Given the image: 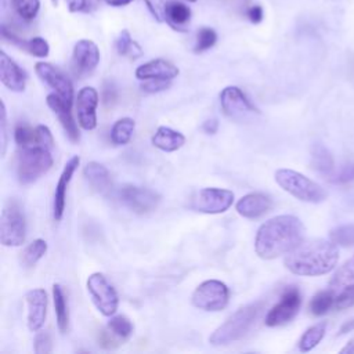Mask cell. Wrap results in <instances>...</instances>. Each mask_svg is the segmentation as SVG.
<instances>
[{
  "instance_id": "1",
  "label": "cell",
  "mask_w": 354,
  "mask_h": 354,
  "mask_svg": "<svg viewBox=\"0 0 354 354\" xmlns=\"http://www.w3.org/2000/svg\"><path fill=\"white\" fill-rule=\"evenodd\" d=\"M304 225L292 214L275 216L260 225L254 239V250L259 257L272 260L288 254L303 242Z\"/></svg>"
},
{
  "instance_id": "2",
  "label": "cell",
  "mask_w": 354,
  "mask_h": 354,
  "mask_svg": "<svg viewBox=\"0 0 354 354\" xmlns=\"http://www.w3.org/2000/svg\"><path fill=\"white\" fill-rule=\"evenodd\" d=\"M339 250L333 241L310 239L303 241L285 257L286 268L304 277L324 275L332 271L337 263Z\"/></svg>"
},
{
  "instance_id": "3",
  "label": "cell",
  "mask_w": 354,
  "mask_h": 354,
  "mask_svg": "<svg viewBox=\"0 0 354 354\" xmlns=\"http://www.w3.org/2000/svg\"><path fill=\"white\" fill-rule=\"evenodd\" d=\"M261 310H263L261 301L250 303L248 306L238 308L210 335L209 337L210 344L225 346L246 336L248 332L254 325L256 319L259 318Z\"/></svg>"
},
{
  "instance_id": "4",
  "label": "cell",
  "mask_w": 354,
  "mask_h": 354,
  "mask_svg": "<svg viewBox=\"0 0 354 354\" xmlns=\"http://www.w3.org/2000/svg\"><path fill=\"white\" fill-rule=\"evenodd\" d=\"M275 181L283 191L301 202L319 203L326 198V192L319 184L292 169H278Z\"/></svg>"
},
{
  "instance_id": "5",
  "label": "cell",
  "mask_w": 354,
  "mask_h": 354,
  "mask_svg": "<svg viewBox=\"0 0 354 354\" xmlns=\"http://www.w3.org/2000/svg\"><path fill=\"white\" fill-rule=\"evenodd\" d=\"M51 149L46 147H19L17 177L21 184L35 183L53 166Z\"/></svg>"
},
{
  "instance_id": "6",
  "label": "cell",
  "mask_w": 354,
  "mask_h": 354,
  "mask_svg": "<svg viewBox=\"0 0 354 354\" xmlns=\"http://www.w3.org/2000/svg\"><path fill=\"white\" fill-rule=\"evenodd\" d=\"M26 236V221L21 206L15 201H10L0 218V241L4 246H19Z\"/></svg>"
},
{
  "instance_id": "7",
  "label": "cell",
  "mask_w": 354,
  "mask_h": 354,
  "mask_svg": "<svg viewBox=\"0 0 354 354\" xmlns=\"http://www.w3.org/2000/svg\"><path fill=\"white\" fill-rule=\"evenodd\" d=\"M230 289L218 279H207L196 286L192 293V304L203 311H220L228 304Z\"/></svg>"
},
{
  "instance_id": "8",
  "label": "cell",
  "mask_w": 354,
  "mask_h": 354,
  "mask_svg": "<svg viewBox=\"0 0 354 354\" xmlns=\"http://www.w3.org/2000/svg\"><path fill=\"white\" fill-rule=\"evenodd\" d=\"M234 202V192L225 188L207 187L199 189L189 201V207L199 213L218 214L231 207Z\"/></svg>"
},
{
  "instance_id": "9",
  "label": "cell",
  "mask_w": 354,
  "mask_h": 354,
  "mask_svg": "<svg viewBox=\"0 0 354 354\" xmlns=\"http://www.w3.org/2000/svg\"><path fill=\"white\" fill-rule=\"evenodd\" d=\"M87 290L94 306L102 315L111 317L116 313L119 306V297L115 288L108 282L104 274H91L87 278Z\"/></svg>"
},
{
  "instance_id": "10",
  "label": "cell",
  "mask_w": 354,
  "mask_h": 354,
  "mask_svg": "<svg viewBox=\"0 0 354 354\" xmlns=\"http://www.w3.org/2000/svg\"><path fill=\"white\" fill-rule=\"evenodd\" d=\"M118 196L120 202L137 214H147L155 210L160 202V195L151 188L126 184L119 188Z\"/></svg>"
},
{
  "instance_id": "11",
  "label": "cell",
  "mask_w": 354,
  "mask_h": 354,
  "mask_svg": "<svg viewBox=\"0 0 354 354\" xmlns=\"http://www.w3.org/2000/svg\"><path fill=\"white\" fill-rule=\"evenodd\" d=\"M301 306V295L296 286H286L279 297L266 315L267 326H279L290 322L299 313Z\"/></svg>"
},
{
  "instance_id": "12",
  "label": "cell",
  "mask_w": 354,
  "mask_h": 354,
  "mask_svg": "<svg viewBox=\"0 0 354 354\" xmlns=\"http://www.w3.org/2000/svg\"><path fill=\"white\" fill-rule=\"evenodd\" d=\"M220 104L224 113L236 122H243L259 113L245 93L236 86H228L220 93Z\"/></svg>"
},
{
  "instance_id": "13",
  "label": "cell",
  "mask_w": 354,
  "mask_h": 354,
  "mask_svg": "<svg viewBox=\"0 0 354 354\" xmlns=\"http://www.w3.org/2000/svg\"><path fill=\"white\" fill-rule=\"evenodd\" d=\"M100 62V48L88 39L79 40L72 53V71L77 77L88 76Z\"/></svg>"
},
{
  "instance_id": "14",
  "label": "cell",
  "mask_w": 354,
  "mask_h": 354,
  "mask_svg": "<svg viewBox=\"0 0 354 354\" xmlns=\"http://www.w3.org/2000/svg\"><path fill=\"white\" fill-rule=\"evenodd\" d=\"M35 71H36V75L48 87H51L68 104H72V100H73L72 82L58 68H55L48 62H37L35 65Z\"/></svg>"
},
{
  "instance_id": "15",
  "label": "cell",
  "mask_w": 354,
  "mask_h": 354,
  "mask_svg": "<svg viewBox=\"0 0 354 354\" xmlns=\"http://www.w3.org/2000/svg\"><path fill=\"white\" fill-rule=\"evenodd\" d=\"M97 105L98 93L94 87H83L76 97L77 122L84 130H94L97 126Z\"/></svg>"
},
{
  "instance_id": "16",
  "label": "cell",
  "mask_w": 354,
  "mask_h": 354,
  "mask_svg": "<svg viewBox=\"0 0 354 354\" xmlns=\"http://www.w3.org/2000/svg\"><path fill=\"white\" fill-rule=\"evenodd\" d=\"M18 147H46L51 149L54 147V138L47 126L39 124L30 127L28 124H19L14 133Z\"/></svg>"
},
{
  "instance_id": "17",
  "label": "cell",
  "mask_w": 354,
  "mask_h": 354,
  "mask_svg": "<svg viewBox=\"0 0 354 354\" xmlns=\"http://www.w3.org/2000/svg\"><path fill=\"white\" fill-rule=\"evenodd\" d=\"M80 163V158L72 156L64 166L62 173L58 178L55 191H54V205H53V210H54V218L55 221H59L64 216L65 212V203H66V191H68V185L72 180L73 173L76 171L77 166Z\"/></svg>"
},
{
  "instance_id": "18",
  "label": "cell",
  "mask_w": 354,
  "mask_h": 354,
  "mask_svg": "<svg viewBox=\"0 0 354 354\" xmlns=\"http://www.w3.org/2000/svg\"><path fill=\"white\" fill-rule=\"evenodd\" d=\"M28 304V328L32 332H37L46 321L47 315V293L44 289L36 288L25 296Z\"/></svg>"
},
{
  "instance_id": "19",
  "label": "cell",
  "mask_w": 354,
  "mask_h": 354,
  "mask_svg": "<svg viewBox=\"0 0 354 354\" xmlns=\"http://www.w3.org/2000/svg\"><path fill=\"white\" fill-rule=\"evenodd\" d=\"M47 105L57 115L68 138L72 142H77L80 138V134H79L77 124L71 113V104H68L64 98H61L57 93H54V94L47 95Z\"/></svg>"
},
{
  "instance_id": "20",
  "label": "cell",
  "mask_w": 354,
  "mask_h": 354,
  "mask_svg": "<svg viewBox=\"0 0 354 354\" xmlns=\"http://www.w3.org/2000/svg\"><path fill=\"white\" fill-rule=\"evenodd\" d=\"M271 207V198L263 192H250L242 196L235 205L238 214H241L245 218H259L268 213Z\"/></svg>"
},
{
  "instance_id": "21",
  "label": "cell",
  "mask_w": 354,
  "mask_h": 354,
  "mask_svg": "<svg viewBox=\"0 0 354 354\" xmlns=\"http://www.w3.org/2000/svg\"><path fill=\"white\" fill-rule=\"evenodd\" d=\"M0 79L1 83L11 91L19 93L25 90L26 73L4 51H0Z\"/></svg>"
},
{
  "instance_id": "22",
  "label": "cell",
  "mask_w": 354,
  "mask_h": 354,
  "mask_svg": "<svg viewBox=\"0 0 354 354\" xmlns=\"http://www.w3.org/2000/svg\"><path fill=\"white\" fill-rule=\"evenodd\" d=\"M177 75L178 68L162 58L145 62L136 69V77L140 80H173Z\"/></svg>"
},
{
  "instance_id": "23",
  "label": "cell",
  "mask_w": 354,
  "mask_h": 354,
  "mask_svg": "<svg viewBox=\"0 0 354 354\" xmlns=\"http://www.w3.org/2000/svg\"><path fill=\"white\" fill-rule=\"evenodd\" d=\"M1 36L8 40L11 44L22 48L24 51L29 53L30 55L33 57H39V58H44L48 55L50 53V46L47 43L46 39L40 37V36H36V37H32V39H22L19 37L11 28L6 26V25H1Z\"/></svg>"
},
{
  "instance_id": "24",
  "label": "cell",
  "mask_w": 354,
  "mask_h": 354,
  "mask_svg": "<svg viewBox=\"0 0 354 354\" xmlns=\"http://www.w3.org/2000/svg\"><path fill=\"white\" fill-rule=\"evenodd\" d=\"M83 176L91 187V189L98 194H106L112 187L111 174L108 169L98 162L87 163L83 169Z\"/></svg>"
},
{
  "instance_id": "25",
  "label": "cell",
  "mask_w": 354,
  "mask_h": 354,
  "mask_svg": "<svg viewBox=\"0 0 354 354\" xmlns=\"http://www.w3.org/2000/svg\"><path fill=\"white\" fill-rule=\"evenodd\" d=\"M191 19V8L178 0H169L166 3V24L174 30L185 32Z\"/></svg>"
},
{
  "instance_id": "26",
  "label": "cell",
  "mask_w": 354,
  "mask_h": 354,
  "mask_svg": "<svg viewBox=\"0 0 354 354\" xmlns=\"http://www.w3.org/2000/svg\"><path fill=\"white\" fill-rule=\"evenodd\" d=\"M185 142V137L170 127L160 126L156 129L153 137H152V144L160 151L165 152H174L180 149Z\"/></svg>"
},
{
  "instance_id": "27",
  "label": "cell",
  "mask_w": 354,
  "mask_h": 354,
  "mask_svg": "<svg viewBox=\"0 0 354 354\" xmlns=\"http://www.w3.org/2000/svg\"><path fill=\"white\" fill-rule=\"evenodd\" d=\"M311 167L322 176H326V177L333 176V170H335L333 156L329 152V149L319 142H315L311 147Z\"/></svg>"
},
{
  "instance_id": "28",
  "label": "cell",
  "mask_w": 354,
  "mask_h": 354,
  "mask_svg": "<svg viewBox=\"0 0 354 354\" xmlns=\"http://www.w3.org/2000/svg\"><path fill=\"white\" fill-rule=\"evenodd\" d=\"M53 300L57 317V325L61 333H65L69 326V310H68V299L59 283H54L53 286Z\"/></svg>"
},
{
  "instance_id": "29",
  "label": "cell",
  "mask_w": 354,
  "mask_h": 354,
  "mask_svg": "<svg viewBox=\"0 0 354 354\" xmlns=\"http://www.w3.org/2000/svg\"><path fill=\"white\" fill-rule=\"evenodd\" d=\"M134 129H136V122L131 118L118 119L111 129V141L115 145L127 144L133 137Z\"/></svg>"
},
{
  "instance_id": "30",
  "label": "cell",
  "mask_w": 354,
  "mask_h": 354,
  "mask_svg": "<svg viewBox=\"0 0 354 354\" xmlns=\"http://www.w3.org/2000/svg\"><path fill=\"white\" fill-rule=\"evenodd\" d=\"M115 47L119 55L123 57H129V58H138L142 55V48L140 47V44L133 40L130 32L127 29H123L119 36L115 40Z\"/></svg>"
},
{
  "instance_id": "31",
  "label": "cell",
  "mask_w": 354,
  "mask_h": 354,
  "mask_svg": "<svg viewBox=\"0 0 354 354\" xmlns=\"http://www.w3.org/2000/svg\"><path fill=\"white\" fill-rule=\"evenodd\" d=\"M46 252H47V242L44 239L37 238L22 250L21 264L25 268H32L46 254Z\"/></svg>"
},
{
  "instance_id": "32",
  "label": "cell",
  "mask_w": 354,
  "mask_h": 354,
  "mask_svg": "<svg viewBox=\"0 0 354 354\" xmlns=\"http://www.w3.org/2000/svg\"><path fill=\"white\" fill-rule=\"evenodd\" d=\"M326 332V322H318L313 326H310L300 337L299 340V350L303 353H307L310 350H313L324 337Z\"/></svg>"
},
{
  "instance_id": "33",
  "label": "cell",
  "mask_w": 354,
  "mask_h": 354,
  "mask_svg": "<svg viewBox=\"0 0 354 354\" xmlns=\"http://www.w3.org/2000/svg\"><path fill=\"white\" fill-rule=\"evenodd\" d=\"M354 283V259L353 260H347L346 263H343V266H340L336 272L333 274V277L329 281V288L332 290L336 289H344L350 285Z\"/></svg>"
},
{
  "instance_id": "34",
  "label": "cell",
  "mask_w": 354,
  "mask_h": 354,
  "mask_svg": "<svg viewBox=\"0 0 354 354\" xmlns=\"http://www.w3.org/2000/svg\"><path fill=\"white\" fill-rule=\"evenodd\" d=\"M335 296H333V290L328 289V290H321L318 293H315L310 301V313L313 315H324L326 314L330 307L335 304Z\"/></svg>"
},
{
  "instance_id": "35",
  "label": "cell",
  "mask_w": 354,
  "mask_h": 354,
  "mask_svg": "<svg viewBox=\"0 0 354 354\" xmlns=\"http://www.w3.org/2000/svg\"><path fill=\"white\" fill-rule=\"evenodd\" d=\"M106 328H108L120 342L127 340V339L133 335V330H134V326H133L131 321H130L127 317H124V315H115V317H112V318L108 321Z\"/></svg>"
},
{
  "instance_id": "36",
  "label": "cell",
  "mask_w": 354,
  "mask_h": 354,
  "mask_svg": "<svg viewBox=\"0 0 354 354\" xmlns=\"http://www.w3.org/2000/svg\"><path fill=\"white\" fill-rule=\"evenodd\" d=\"M11 4L17 15L24 21H32L40 10V0H11Z\"/></svg>"
},
{
  "instance_id": "37",
  "label": "cell",
  "mask_w": 354,
  "mask_h": 354,
  "mask_svg": "<svg viewBox=\"0 0 354 354\" xmlns=\"http://www.w3.org/2000/svg\"><path fill=\"white\" fill-rule=\"evenodd\" d=\"M217 41V33L214 29L209 26H202L196 33V41L194 51L195 53H203L209 48H212Z\"/></svg>"
},
{
  "instance_id": "38",
  "label": "cell",
  "mask_w": 354,
  "mask_h": 354,
  "mask_svg": "<svg viewBox=\"0 0 354 354\" xmlns=\"http://www.w3.org/2000/svg\"><path fill=\"white\" fill-rule=\"evenodd\" d=\"M330 241L340 246H351L354 245V224H346L333 228L329 232Z\"/></svg>"
},
{
  "instance_id": "39",
  "label": "cell",
  "mask_w": 354,
  "mask_h": 354,
  "mask_svg": "<svg viewBox=\"0 0 354 354\" xmlns=\"http://www.w3.org/2000/svg\"><path fill=\"white\" fill-rule=\"evenodd\" d=\"M65 1L71 12H86V14L95 11L101 4V0H65Z\"/></svg>"
},
{
  "instance_id": "40",
  "label": "cell",
  "mask_w": 354,
  "mask_h": 354,
  "mask_svg": "<svg viewBox=\"0 0 354 354\" xmlns=\"http://www.w3.org/2000/svg\"><path fill=\"white\" fill-rule=\"evenodd\" d=\"M147 8L158 22H166V0H144Z\"/></svg>"
},
{
  "instance_id": "41",
  "label": "cell",
  "mask_w": 354,
  "mask_h": 354,
  "mask_svg": "<svg viewBox=\"0 0 354 354\" xmlns=\"http://www.w3.org/2000/svg\"><path fill=\"white\" fill-rule=\"evenodd\" d=\"M33 348L36 354H47L53 351V344H51V337L47 332H39L35 336L33 342Z\"/></svg>"
},
{
  "instance_id": "42",
  "label": "cell",
  "mask_w": 354,
  "mask_h": 354,
  "mask_svg": "<svg viewBox=\"0 0 354 354\" xmlns=\"http://www.w3.org/2000/svg\"><path fill=\"white\" fill-rule=\"evenodd\" d=\"M335 306L337 310H343V308H348L354 306V283L344 288L339 296L335 300Z\"/></svg>"
},
{
  "instance_id": "43",
  "label": "cell",
  "mask_w": 354,
  "mask_h": 354,
  "mask_svg": "<svg viewBox=\"0 0 354 354\" xmlns=\"http://www.w3.org/2000/svg\"><path fill=\"white\" fill-rule=\"evenodd\" d=\"M333 183H339V184H344L348 181L354 180V162H348L344 166H342V169L333 174V178H330Z\"/></svg>"
},
{
  "instance_id": "44",
  "label": "cell",
  "mask_w": 354,
  "mask_h": 354,
  "mask_svg": "<svg viewBox=\"0 0 354 354\" xmlns=\"http://www.w3.org/2000/svg\"><path fill=\"white\" fill-rule=\"evenodd\" d=\"M98 342H100V346H102L104 348H115L122 343L108 328H105L100 332Z\"/></svg>"
},
{
  "instance_id": "45",
  "label": "cell",
  "mask_w": 354,
  "mask_h": 354,
  "mask_svg": "<svg viewBox=\"0 0 354 354\" xmlns=\"http://www.w3.org/2000/svg\"><path fill=\"white\" fill-rule=\"evenodd\" d=\"M170 86V80H156V79H151V80H144V83L141 84L142 91L147 93H159L166 90Z\"/></svg>"
},
{
  "instance_id": "46",
  "label": "cell",
  "mask_w": 354,
  "mask_h": 354,
  "mask_svg": "<svg viewBox=\"0 0 354 354\" xmlns=\"http://www.w3.org/2000/svg\"><path fill=\"white\" fill-rule=\"evenodd\" d=\"M246 17L252 24H259L264 18V11L260 4H252L246 8Z\"/></svg>"
},
{
  "instance_id": "47",
  "label": "cell",
  "mask_w": 354,
  "mask_h": 354,
  "mask_svg": "<svg viewBox=\"0 0 354 354\" xmlns=\"http://www.w3.org/2000/svg\"><path fill=\"white\" fill-rule=\"evenodd\" d=\"M0 131H1V155L4 156L7 148V112L6 105L1 101V120H0Z\"/></svg>"
},
{
  "instance_id": "48",
  "label": "cell",
  "mask_w": 354,
  "mask_h": 354,
  "mask_svg": "<svg viewBox=\"0 0 354 354\" xmlns=\"http://www.w3.org/2000/svg\"><path fill=\"white\" fill-rule=\"evenodd\" d=\"M102 98H104V104L105 105H112L116 98H118V91H116V87L113 83L111 82H106L104 84V91H102Z\"/></svg>"
},
{
  "instance_id": "49",
  "label": "cell",
  "mask_w": 354,
  "mask_h": 354,
  "mask_svg": "<svg viewBox=\"0 0 354 354\" xmlns=\"http://www.w3.org/2000/svg\"><path fill=\"white\" fill-rule=\"evenodd\" d=\"M202 130L206 134H214L218 130V120L217 119H207L202 124Z\"/></svg>"
},
{
  "instance_id": "50",
  "label": "cell",
  "mask_w": 354,
  "mask_h": 354,
  "mask_svg": "<svg viewBox=\"0 0 354 354\" xmlns=\"http://www.w3.org/2000/svg\"><path fill=\"white\" fill-rule=\"evenodd\" d=\"M351 330H354V318L346 321V322L340 326L339 335H346V333H348V332H351Z\"/></svg>"
},
{
  "instance_id": "51",
  "label": "cell",
  "mask_w": 354,
  "mask_h": 354,
  "mask_svg": "<svg viewBox=\"0 0 354 354\" xmlns=\"http://www.w3.org/2000/svg\"><path fill=\"white\" fill-rule=\"evenodd\" d=\"M104 1L109 6H113V7H123V6L130 4L133 0H104Z\"/></svg>"
},
{
  "instance_id": "52",
  "label": "cell",
  "mask_w": 354,
  "mask_h": 354,
  "mask_svg": "<svg viewBox=\"0 0 354 354\" xmlns=\"http://www.w3.org/2000/svg\"><path fill=\"white\" fill-rule=\"evenodd\" d=\"M342 354H354V339H351L342 350H340Z\"/></svg>"
},
{
  "instance_id": "53",
  "label": "cell",
  "mask_w": 354,
  "mask_h": 354,
  "mask_svg": "<svg viewBox=\"0 0 354 354\" xmlns=\"http://www.w3.org/2000/svg\"><path fill=\"white\" fill-rule=\"evenodd\" d=\"M185 1H188V3H195L196 0H185Z\"/></svg>"
}]
</instances>
